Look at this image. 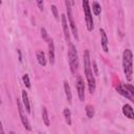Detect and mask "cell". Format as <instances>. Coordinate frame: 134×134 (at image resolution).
<instances>
[{
	"instance_id": "6da1fadb",
	"label": "cell",
	"mask_w": 134,
	"mask_h": 134,
	"mask_svg": "<svg viewBox=\"0 0 134 134\" xmlns=\"http://www.w3.org/2000/svg\"><path fill=\"white\" fill-rule=\"evenodd\" d=\"M122 67H124V72L126 74L127 81L132 80V74H133V54L132 51L127 48L122 52Z\"/></svg>"
},
{
	"instance_id": "7a4b0ae2",
	"label": "cell",
	"mask_w": 134,
	"mask_h": 134,
	"mask_svg": "<svg viewBox=\"0 0 134 134\" xmlns=\"http://www.w3.org/2000/svg\"><path fill=\"white\" fill-rule=\"evenodd\" d=\"M68 60H69V66L71 69V72L74 73V71L79 67V55L75 46L72 43H69V48H68Z\"/></svg>"
},
{
	"instance_id": "3957f363",
	"label": "cell",
	"mask_w": 134,
	"mask_h": 134,
	"mask_svg": "<svg viewBox=\"0 0 134 134\" xmlns=\"http://www.w3.org/2000/svg\"><path fill=\"white\" fill-rule=\"evenodd\" d=\"M65 5H66V8H67V19H68V25L71 29V32L75 39V41L79 40V34H77V28H76V25L74 23V20H73V15H72V8H71V4H70V1L69 0H66L65 1Z\"/></svg>"
},
{
	"instance_id": "277c9868",
	"label": "cell",
	"mask_w": 134,
	"mask_h": 134,
	"mask_svg": "<svg viewBox=\"0 0 134 134\" xmlns=\"http://www.w3.org/2000/svg\"><path fill=\"white\" fill-rule=\"evenodd\" d=\"M82 5H83V9H84V15H85V21H86L87 29L89 31H92L94 25H93V19H92V14H91L89 2L87 0H84L82 2Z\"/></svg>"
},
{
	"instance_id": "5b68a950",
	"label": "cell",
	"mask_w": 134,
	"mask_h": 134,
	"mask_svg": "<svg viewBox=\"0 0 134 134\" xmlns=\"http://www.w3.org/2000/svg\"><path fill=\"white\" fill-rule=\"evenodd\" d=\"M17 107H18V112H19V116H20V119H21V122L23 125V127L27 130V131H30L31 130V126H30V122L25 114V109L23 107V105L21 104V102L19 99H17Z\"/></svg>"
},
{
	"instance_id": "8992f818",
	"label": "cell",
	"mask_w": 134,
	"mask_h": 134,
	"mask_svg": "<svg viewBox=\"0 0 134 134\" xmlns=\"http://www.w3.org/2000/svg\"><path fill=\"white\" fill-rule=\"evenodd\" d=\"M85 75H86V79H87V83H88V89H89V92L92 94V93H94V91H95V87H96L95 76H94V74H93L92 69L85 70Z\"/></svg>"
},
{
	"instance_id": "52a82bcc",
	"label": "cell",
	"mask_w": 134,
	"mask_h": 134,
	"mask_svg": "<svg viewBox=\"0 0 134 134\" xmlns=\"http://www.w3.org/2000/svg\"><path fill=\"white\" fill-rule=\"evenodd\" d=\"M75 85H76V90H77V96L81 102H84L85 100V84L81 75H77Z\"/></svg>"
},
{
	"instance_id": "ba28073f",
	"label": "cell",
	"mask_w": 134,
	"mask_h": 134,
	"mask_svg": "<svg viewBox=\"0 0 134 134\" xmlns=\"http://www.w3.org/2000/svg\"><path fill=\"white\" fill-rule=\"evenodd\" d=\"M61 21H62V28H63V32H64L65 39H66L67 43L69 44V43H70V32H69V25H68V22H67V18H66V16H65L64 14L61 16Z\"/></svg>"
},
{
	"instance_id": "9c48e42d",
	"label": "cell",
	"mask_w": 134,
	"mask_h": 134,
	"mask_svg": "<svg viewBox=\"0 0 134 134\" xmlns=\"http://www.w3.org/2000/svg\"><path fill=\"white\" fill-rule=\"evenodd\" d=\"M116 90H117V92H118L120 95H122V96H125V97H127V98H129V99H133V95L128 91V89L126 88V85H125V84L119 83V84L116 86Z\"/></svg>"
},
{
	"instance_id": "30bf717a",
	"label": "cell",
	"mask_w": 134,
	"mask_h": 134,
	"mask_svg": "<svg viewBox=\"0 0 134 134\" xmlns=\"http://www.w3.org/2000/svg\"><path fill=\"white\" fill-rule=\"evenodd\" d=\"M22 103H23V107L25 109V111L29 114L31 112V109H30V103H29V98H28V95H27V92L25 90H22Z\"/></svg>"
},
{
	"instance_id": "8fae6325",
	"label": "cell",
	"mask_w": 134,
	"mask_h": 134,
	"mask_svg": "<svg viewBox=\"0 0 134 134\" xmlns=\"http://www.w3.org/2000/svg\"><path fill=\"white\" fill-rule=\"evenodd\" d=\"M48 57H49V63L52 65L54 63V44L52 39L48 41Z\"/></svg>"
},
{
	"instance_id": "7c38bea8",
	"label": "cell",
	"mask_w": 134,
	"mask_h": 134,
	"mask_svg": "<svg viewBox=\"0 0 134 134\" xmlns=\"http://www.w3.org/2000/svg\"><path fill=\"white\" fill-rule=\"evenodd\" d=\"M122 113L126 117H128L130 119H134V112H133V108L131 105L125 104L122 106Z\"/></svg>"
},
{
	"instance_id": "4fadbf2b",
	"label": "cell",
	"mask_w": 134,
	"mask_h": 134,
	"mask_svg": "<svg viewBox=\"0 0 134 134\" xmlns=\"http://www.w3.org/2000/svg\"><path fill=\"white\" fill-rule=\"evenodd\" d=\"M99 32H100V42H102V47H103V50L105 52H108V38H107V35L105 32V30L103 28L99 29Z\"/></svg>"
},
{
	"instance_id": "5bb4252c",
	"label": "cell",
	"mask_w": 134,
	"mask_h": 134,
	"mask_svg": "<svg viewBox=\"0 0 134 134\" xmlns=\"http://www.w3.org/2000/svg\"><path fill=\"white\" fill-rule=\"evenodd\" d=\"M37 60L39 62V64L41 66H45L46 63H47V60H46V57H45V53L43 50H38L37 51Z\"/></svg>"
},
{
	"instance_id": "9a60e30c",
	"label": "cell",
	"mask_w": 134,
	"mask_h": 134,
	"mask_svg": "<svg viewBox=\"0 0 134 134\" xmlns=\"http://www.w3.org/2000/svg\"><path fill=\"white\" fill-rule=\"evenodd\" d=\"M64 91H65V95H66L67 102H68V103H71L72 93H71V89H70V86H69V84H68L67 81L64 82Z\"/></svg>"
},
{
	"instance_id": "2e32d148",
	"label": "cell",
	"mask_w": 134,
	"mask_h": 134,
	"mask_svg": "<svg viewBox=\"0 0 134 134\" xmlns=\"http://www.w3.org/2000/svg\"><path fill=\"white\" fill-rule=\"evenodd\" d=\"M42 119L45 124V126H50V120H49V116H48V112H47V109L46 107H42Z\"/></svg>"
},
{
	"instance_id": "e0dca14e",
	"label": "cell",
	"mask_w": 134,
	"mask_h": 134,
	"mask_svg": "<svg viewBox=\"0 0 134 134\" xmlns=\"http://www.w3.org/2000/svg\"><path fill=\"white\" fill-rule=\"evenodd\" d=\"M63 114H64V117H65V121L67 122V125H71L72 124V120H71V112L69 110V108H65L64 111H63Z\"/></svg>"
},
{
	"instance_id": "ac0fdd59",
	"label": "cell",
	"mask_w": 134,
	"mask_h": 134,
	"mask_svg": "<svg viewBox=\"0 0 134 134\" xmlns=\"http://www.w3.org/2000/svg\"><path fill=\"white\" fill-rule=\"evenodd\" d=\"M92 12L95 16H98L102 12V7H100V4L97 2V1H93L92 2Z\"/></svg>"
},
{
	"instance_id": "d6986e66",
	"label": "cell",
	"mask_w": 134,
	"mask_h": 134,
	"mask_svg": "<svg viewBox=\"0 0 134 134\" xmlns=\"http://www.w3.org/2000/svg\"><path fill=\"white\" fill-rule=\"evenodd\" d=\"M85 112H86L87 117L92 118V117L94 116V108H93V106H91V105H86V107H85Z\"/></svg>"
},
{
	"instance_id": "ffe728a7",
	"label": "cell",
	"mask_w": 134,
	"mask_h": 134,
	"mask_svg": "<svg viewBox=\"0 0 134 134\" xmlns=\"http://www.w3.org/2000/svg\"><path fill=\"white\" fill-rule=\"evenodd\" d=\"M22 81H23V83H24V85L26 86V88H30V81H29V76H28V74L27 73H25V74H23V76H22Z\"/></svg>"
},
{
	"instance_id": "44dd1931",
	"label": "cell",
	"mask_w": 134,
	"mask_h": 134,
	"mask_svg": "<svg viewBox=\"0 0 134 134\" xmlns=\"http://www.w3.org/2000/svg\"><path fill=\"white\" fill-rule=\"evenodd\" d=\"M41 36H42V38H43V40H44L45 42H48V41H49L48 32H47V30H46L44 27H42V28H41Z\"/></svg>"
},
{
	"instance_id": "7402d4cb",
	"label": "cell",
	"mask_w": 134,
	"mask_h": 134,
	"mask_svg": "<svg viewBox=\"0 0 134 134\" xmlns=\"http://www.w3.org/2000/svg\"><path fill=\"white\" fill-rule=\"evenodd\" d=\"M50 7H51V12H52V14H53V16H54V19H55V20H59V12H58L57 6H55L54 4H52Z\"/></svg>"
},
{
	"instance_id": "603a6c76",
	"label": "cell",
	"mask_w": 134,
	"mask_h": 134,
	"mask_svg": "<svg viewBox=\"0 0 134 134\" xmlns=\"http://www.w3.org/2000/svg\"><path fill=\"white\" fill-rule=\"evenodd\" d=\"M92 67H93V74L95 76V75L98 74V69H97V65H96L95 61H92Z\"/></svg>"
},
{
	"instance_id": "cb8c5ba5",
	"label": "cell",
	"mask_w": 134,
	"mask_h": 134,
	"mask_svg": "<svg viewBox=\"0 0 134 134\" xmlns=\"http://www.w3.org/2000/svg\"><path fill=\"white\" fill-rule=\"evenodd\" d=\"M126 85V88L128 89V91L132 94V95H134V88H133V86L131 85V84H125Z\"/></svg>"
},
{
	"instance_id": "d4e9b609",
	"label": "cell",
	"mask_w": 134,
	"mask_h": 134,
	"mask_svg": "<svg viewBox=\"0 0 134 134\" xmlns=\"http://www.w3.org/2000/svg\"><path fill=\"white\" fill-rule=\"evenodd\" d=\"M37 5H38V7L41 9V10H43V6H44V1H41V0H39V1H37Z\"/></svg>"
},
{
	"instance_id": "484cf974",
	"label": "cell",
	"mask_w": 134,
	"mask_h": 134,
	"mask_svg": "<svg viewBox=\"0 0 134 134\" xmlns=\"http://www.w3.org/2000/svg\"><path fill=\"white\" fill-rule=\"evenodd\" d=\"M17 52H18V55H19V61L21 62V61H22V54H21V50H20V49H17Z\"/></svg>"
},
{
	"instance_id": "4316f807",
	"label": "cell",
	"mask_w": 134,
	"mask_h": 134,
	"mask_svg": "<svg viewBox=\"0 0 134 134\" xmlns=\"http://www.w3.org/2000/svg\"><path fill=\"white\" fill-rule=\"evenodd\" d=\"M0 134H5V133H4V130H3V126H2L1 120H0Z\"/></svg>"
},
{
	"instance_id": "83f0119b",
	"label": "cell",
	"mask_w": 134,
	"mask_h": 134,
	"mask_svg": "<svg viewBox=\"0 0 134 134\" xmlns=\"http://www.w3.org/2000/svg\"><path fill=\"white\" fill-rule=\"evenodd\" d=\"M9 134H16V133H15L14 131H10V132H9Z\"/></svg>"
},
{
	"instance_id": "f1b7e54d",
	"label": "cell",
	"mask_w": 134,
	"mask_h": 134,
	"mask_svg": "<svg viewBox=\"0 0 134 134\" xmlns=\"http://www.w3.org/2000/svg\"><path fill=\"white\" fill-rule=\"evenodd\" d=\"M39 134H45V133H42V132H40V133H39Z\"/></svg>"
}]
</instances>
